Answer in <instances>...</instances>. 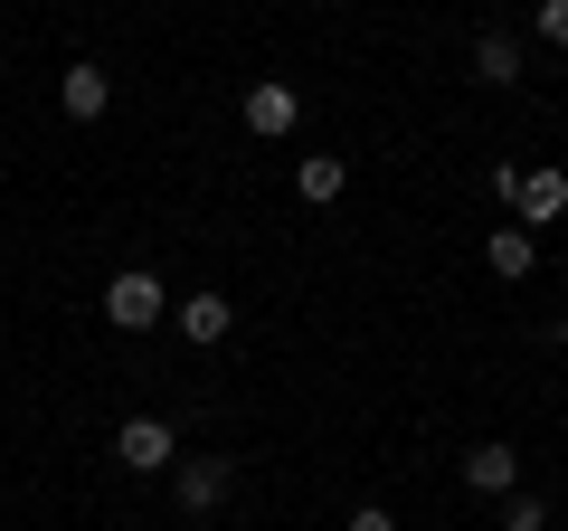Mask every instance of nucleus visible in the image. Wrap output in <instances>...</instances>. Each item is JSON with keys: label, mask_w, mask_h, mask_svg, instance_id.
Instances as JSON below:
<instances>
[{"label": "nucleus", "mask_w": 568, "mask_h": 531, "mask_svg": "<svg viewBox=\"0 0 568 531\" xmlns=\"http://www.w3.org/2000/svg\"><path fill=\"white\" fill-rule=\"evenodd\" d=\"M465 484L474 493H521V455L503 437H484V447H465Z\"/></svg>", "instance_id": "nucleus-6"}, {"label": "nucleus", "mask_w": 568, "mask_h": 531, "mask_svg": "<svg viewBox=\"0 0 568 531\" xmlns=\"http://www.w3.org/2000/svg\"><path fill=\"white\" fill-rule=\"evenodd\" d=\"M171 493H181V512H219L227 503V455H181L171 465Z\"/></svg>", "instance_id": "nucleus-5"}, {"label": "nucleus", "mask_w": 568, "mask_h": 531, "mask_svg": "<svg viewBox=\"0 0 568 531\" xmlns=\"http://www.w3.org/2000/svg\"><path fill=\"white\" fill-rule=\"evenodd\" d=\"M58 104H67V123H95L104 104H114V86H104V67H67V77H58Z\"/></svg>", "instance_id": "nucleus-8"}, {"label": "nucleus", "mask_w": 568, "mask_h": 531, "mask_svg": "<svg viewBox=\"0 0 568 531\" xmlns=\"http://www.w3.org/2000/svg\"><path fill=\"white\" fill-rule=\"evenodd\" d=\"M171 323H181V342H227V323H237V304L227 294H190V304H171Z\"/></svg>", "instance_id": "nucleus-7"}, {"label": "nucleus", "mask_w": 568, "mask_h": 531, "mask_svg": "<svg viewBox=\"0 0 568 531\" xmlns=\"http://www.w3.org/2000/svg\"><path fill=\"white\" fill-rule=\"evenodd\" d=\"M540 39H549V48H568V0H540Z\"/></svg>", "instance_id": "nucleus-13"}, {"label": "nucleus", "mask_w": 568, "mask_h": 531, "mask_svg": "<svg viewBox=\"0 0 568 531\" xmlns=\"http://www.w3.org/2000/svg\"><path fill=\"white\" fill-rule=\"evenodd\" d=\"M503 531H549V503L540 493H503Z\"/></svg>", "instance_id": "nucleus-12"}, {"label": "nucleus", "mask_w": 568, "mask_h": 531, "mask_svg": "<svg viewBox=\"0 0 568 531\" xmlns=\"http://www.w3.org/2000/svg\"><path fill=\"white\" fill-rule=\"evenodd\" d=\"M342 181H351V162H342V152H304V171H294V190H304L313 209H323V200H342Z\"/></svg>", "instance_id": "nucleus-10"}, {"label": "nucleus", "mask_w": 568, "mask_h": 531, "mask_svg": "<svg viewBox=\"0 0 568 531\" xmlns=\"http://www.w3.org/2000/svg\"><path fill=\"white\" fill-rule=\"evenodd\" d=\"M114 455H123L133 474H171V465H181V437H171V418H123V428H114Z\"/></svg>", "instance_id": "nucleus-3"}, {"label": "nucleus", "mask_w": 568, "mask_h": 531, "mask_svg": "<svg viewBox=\"0 0 568 531\" xmlns=\"http://www.w3.org/2000/svg\"><path fill=\"white\" fill-rule=\"evenodd\" d=\"M294 123H304V96H294L284 77H256V86H246V133H256V143H284Z\"/></svg>", "instance_id": "nucleus-4"}, {"label": "nucleus", "mask_w": 568, "mask_h": 531, "mask_svg": "<svg viewBox=\"0 0 568 531\" xmlns=\"http://www.w3.org/2000/svg\"><path fill=\"white\" fill-rule=\"evenodd\" d=\"M342 531H398V512H379V503H361V512H351Z\"/></svg>", "instance_id": "nucleus-14"}, {"label": "nucleus", "mask_w": 568, "mask_h": 531, "mask_svg": "<svg viewBox=\"0 0 568 531\" xmlns=\"http://www.w3.org/2000/svg\"><path fill=\"white\" fill-rule=\"evenodd\" d=\"M474 77L484 86H521V48H511L503 29H484V39H474Z\"/></svg>", "instance_id": "nucleus-11"}, {"label": "nucleus", "mask_w": 568, "mask_h": 531, "mask_svg": "<svg viewBox=\"0 0 568 531\" xmlns=\"http://www.w3.org/2000/svg\"><path fill=\"white\" fill-rule=\"evenodd\" d=\"M171 313V294H162V275H142V266H123L114 285H104V323L114 332H152Z\"/></svg>", "instance_id": "nucleus-2"}, {"label": "nucleus", "mask_w": 568, "mask_h": 531, "mask_svg": "<svg viewBox=\"0 0 568 531\" xmlns=\"http://www.w3.org/2000/svg\"><path fill=\"white\" fill-rule=\"evenodd\" d=\"M493 190H503V200H511V219H521V228H549V219H559V209H568V171H493Z\"/></svg>", "instance_id": "nucleus-1"}, {"label": "nucleus", "mask_w": 568, "mask_h": 531, "mask_svg": "<svg viewBox=\"0 0 568 531\" xmlns=\"http://www.w3.org/2000/svg\"><path fill=\"white\" fill-rule=\"evenodd\" d=\"M559 351H568V313H559Z\"/></svg>", "instance_id": "nucleus-15"}, {"label": "nucleus", "mask_w": 568, "mask_h": 531, "mask_svg": "<svg viewBox=\"0 0 568 531\" xmlns=\"http://www.w3.org/2000/svg\"><path fill=\"white\" fill-rule=\"evenodd\" d=\"M484 266L503 275V285H521L530 266H540V247H530V228H493V238H484Z\"/></svg>", "instance_id": "nucleus-9"}]
</instances>
